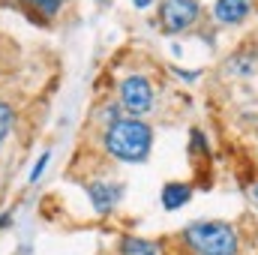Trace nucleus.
Returning a JSON list of instances; mask_svg holds the SVG:
<instances>
[{
  "mask_svg": "<svg viewBox=\"0 0 258 255\" xmlns=\"http://www.w3.org/2000/svg\"><path fill=\"white\" fill-rule=\"evenodd\" d=\"M84 192H87L93 210H96L99 216H105V213H111V210L123 201V192L126 189H123L120 180H87V183H84Z\"/></svg>",
  "mask_w": 258,
  "mask_h": 255,
  "instance_id": "5",
  "label": "nucleus"
},
{
  "mask_svg": "<svg viewBox=\"0 0 258 255\" xmlns=\"http://www.w3.org/2000/svg\"><path fill=\"white\" fill-rule=\"evenodd\" d=\"M102 144H105V153L114 156L117 162H126V165H138L150 156L153 150V129L147 126L141 117H117L114 123H108L102 132Z\"/></svg>",
  "mask_w": 258,
  "mask_h": 255,
  "instance_id": "1",
  "label": "nucleus"
},
{
  "mask_svg": "<svg viewBox=\"0 0 258 255\" xmlns=\"http://www.w3.org/2000/svg\"><path fill=\"white\" fill-rule=\"evenodd\" d=\"M117 99H120L123 114H129V117H144L153 108V84L144 75H129V78L120 81V87H117Z\"/></svg>",
  "mask_w": 258,
  "mask_h": 255,
  "instance_id": "3",
  "label": "nucleus"
},
{
  "mask_svg": "<svg viewBox=\"0 0 258 255\" xmlns=\"http://www.w3.org/2000/svg\"><path fill=\"white\" fill-rule=\"evenodd\" d=\"M144 255H162V249H159V243H156V246H153L150 252H144Z\"/></svg>",
  "mask_w": 258,
  "mask_h": 255,
  "instance_id": "14",
  "label": "nucleus"
},
{
  "mask_svg": "<svg viewBox=\"0 0 258 255\" xmlns=\"http://www.w3.org/2000/svg\"><path fill=\"white\" fill-rule=\"evenodd\" d=\"M189 198H192V186L189 183H165L162 186V195H159V201H162V207L165 210H180V207H186L189 204Z\"/></svg>",
  "mask_w": 258,
  "mask_h": 255,
  "instance_id": "7",
  "label": "nucleus"
},
{
  "mask_svg": "<svg viewBox=\"0 0 258 255\" xmlns=\"http://www.w3.org/2000/svg\"><path fill=\"white\" fill-rule=\"evenodd\" d=\"M27 9H36L39 15H45V18H54L57 12H60V6H63V0H21Z\"/></svg>",
  "mask_w": 258,
  "mask_h": 255,
  "instance_id": "10",
  "label": "nucleus"
},
{
  "mask_svg": "<svg viewBox=\"0 0 258 255\" xmlns=\"http://www.w3.org/2000/svg\"><path fill=\"white\" fill-rule=\"evenodd\" d=\"M48 159H51V153H48V150H45V153H42V156H39V159H36V165H33V168H30V177H27V180H30V183H36V180H39V177H42V171H45V168H48Z\"/></svg>",
  "mask_w": 258,
  "mask_h": 255,
  "instance_id": "11",
  "label": "nucleus"
},
{
  "mask_svg": "<svg viewBox=\"0 0 258 255\" xmlns=\"http://www.w3.org/2000/svg\"><path fill=\"white\" fill-rule=\"evenodd\" d=\"M201 15L198 0H162L159 3V24L165 33H183L189 30Z\"/></svg>",
  "mask_w": 258,
  "mask_h": 255,
  "instance_id": "4",
  "label": "nucleus"
},
{
  "mask_svg": "<svg viewBox=\"0 0 258 255\" xmlns=\"http://www.w3.org/2000/svg\"><path fill=\"white\" fill-rule=\"evenodd\" d=\"M249 12H252V0H216L213 3V15L219 24H240L246 21Z\"/></svg>",
  "mask_w": 258,
  "mask_h": 255,
  "instance_id": "6",
  "label": "nucleus"
},
{
  "mask_svg": "<svg viewBox=\"0 0 258 255\" xmlns=\"http://www.w3.org/2000/svg\"><path fill=\"white\" fill-rule=\"evenodd\" d=\"M183 243L195 255H237L240 252V237L234 225L219 222V219H201L183 228Z\"/></svg>",
  "mask_w": 258,
  "mask_h": 255,
  "instance_id": "2",
  "label": "nucleus"
},
{
  "mask_svg": "<svg viewBox=\"0 0 258 255\" xmlns=\"http://www.w3.org/2000/svg\"><path fill=\"white\" fill-rule=\"evenodd\" d=\"M132 3H135L138 9H147V6H153V0H132Z\"/></svg>",
  "mask_w": 258,
  "mask_h": 255,
  "instance_id": "13",
  "label": "nucleus"
},
{
  "mask_svg": "<svg viewBox=\"0 0 258 255\" xmlns=\"http://www.w3.org/2000/svg\"><path fill=\"white\" fill-rule=\"evenodd\" d=\"M156 243L153 240H144V237H123L120 240V252L123 255H144V252H150Z\"/></svg>",
  "mask_w": 258,
  "mask_h": 255,
  "instance_id": "8",
  "label": "nucleus"
},
{
  "mask_svg": "<svg viewBox=\"0 0 258 255\" xmlns=\"http://www.w3.org/2000/svg\"><path fill=\"white\" fill-rule=\"evenodd\" d=\"M255 195H258V189H255Z\"/></svg>",
  "mask_w": 258,
  "mask_h": 255,
  "instance_id": "15",
  "label": "nucleus"
},
{
  "mask_svg": "<svg viewBox=\"0 0 258 255\" xmlns=\"http://www.w3.org/2000/svg\"><path fill=\"white\" fill-rule=\"evenodd\" d=\"M12 129H15V108H12L9 102H0V147H3V141L9 138Z\"/></svg>",
  "mask_w": 258,
  "mask_h": 255,
  "instance_id": "9",
  "label": "nucleus"
},
{
  "mask_svg": "<svg viewBox=\"0 0 258 255\" xmlns=\"http://www.w3.org/2000/svg\"><path fill=\"white\" fill-rule=\"evenodd\" d=\"M9 225H12V213H3V216H0V231L9 228Z\"/></svg>",
  "mask_w": 258,
  "mask_h": 255,
  "instance_id": "12",
  "label": "nucleus"
}]
</instances>
